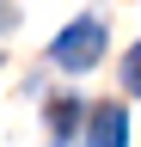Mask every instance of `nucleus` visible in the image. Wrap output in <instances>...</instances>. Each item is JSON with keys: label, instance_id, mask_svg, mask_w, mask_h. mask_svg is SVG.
<instances>
[{"label": "nucleus", "instance_id": "nucleus-1", "mask_svg": "<svg viewBox=\"0 0 141 147\" xmlns=\"http://www.w3.org/2000/svg\"><path fill=\"white\" fill-rule=\"evenodd\" d=\"M98 55H104V25H98V18H74V25L55 37V61L67 74H86Z\"/></svg>", "mask_w": 141, "mask_h": 147}, {"label": "nucleus", "instance_id": "nucleus-2", "mask_svg": "<svg viewBox=\"0 0 141 147\" xmlns=\"http://www.w3.org/2000/svg\"><path fill=\"white\" fill-rule=\"evenodd\" d=\"M129 141V117H123V104H98L92 117H86V147H123Z\"/></svg>", "mask_w": 141, "mask_h": 147}, {"label": "nucleus", "instance_id": "nucleus-3", "mask_svg": "<svg viewBox=\"0 0 141 147\" xmlns=\"http://www.w3.org/2000/svg\"><path fill=\"white\" fill-rule=\"evenodd\" d=\"M74 117H80V104H67V98H55V104H49V123H55V135H67V129H74Z\"/></svg>", "mask_w": 141, "mask_h": 147}, {"label": "nucleus", "instance_id": "nucleus-4", "mask_svg": "<svg viewBox=\"0 0 141 147\" xmlns=\"http://www.w3.org/2000/svg\"><path fill=\"white\" fill-rule=\"evenodd\" d=\"M123 86H129L135 98H141V43H135L129 55H123Z\"/></svg>", "mask_w": 141, "mask_h": 147}, {"label": "nucleus", "instance_id": "nucleus-5", "mask_svg": "<svg viewBox=\"0 0 141 147\" xmlns=\"http://www.w3.org/2000/svg\"><path fill=\"white\" fill-rule=\"evenodd\" d=\"M55 147H61V141H55Z\"/></svg>", "mask_w": 141, "mask_h": 147}]
</instances>
